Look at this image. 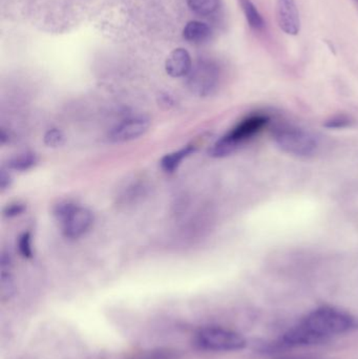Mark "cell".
I'll list each match as a JSON object with an SVG mask.
<instances>
[{
  "label": "cell",
  "instance_id": "obj_1",
  "mask_svg": "<svg viewBox=\"0 0 358 359\" xmlns=\"http://www.w3.org/2000/svg\"><path fill=\"white\" fill-rule=\"evenodd\" d=\"M302 325L311 331L323 343L336 335L346 334L356 327L352 315L333 307H320L310 312L302 321Z\"/></svg>",
  "mask_w": 358,
  "mask_h": 359
},
{
  "label": "cell",
  "instance_id": "obj_4",
  "mask_svg": "<svg viewBox=\"0 0 358 359\" xmlns=\"http://www.w3.org/2000/svg\"><path fill=\"white\" fill-rule=\"evenodd\" d=\"M192 343L196 348L207 352H236L247 346L246 339L240 333L219 326L199 329Z\"/></svg>",
  "mask_w": 358,
  "mask_h": 359
},
{
  "label": "cell",
  "instance_id": "obj_7",
  "mask_svg": "<svg viewBox=\"0 0 358 359\" xmlns=\"http://www.w3.org/2000/svg\"><path fill=\"white\" fill-rule=\"evenodd\" d=\"M150 121L145 117L126 119L109 132V140L111 143H125L136 140L147 132Z\"/></svg>",
  "mask_w": 358,
  "mask_h": 359
},
{
  "label": "cell",
  "instance_id": "obj_13",
  "mask_svg": "<svg viewBox=\"0 0 358 359\" xmlns=\"http://www.w3.org/2000/svg\"><path fill=\"white\" fill-rule=\"evenodd\" d=\"M238 1L248 25L256 31H262L265 29V21L251 0H238Z\"/></svg>",
  "mask_w": 358,
  "mask_h": 359
},
{
  "label": "cell",
  "instance_id": "obj_6",
  "mask_svg": "<svg viewBox=\"0 0 358 359\" xmlns=\"http://www.w3.org/2000/svg\"><path fill=\"white\" fill-rule=\"evenodd\" d=\"M186 77L187 86L192 94L199 97L210 96L220 84V67L210 59H202L192 65Z\"/></svg>",
  "mask_w": 358,
  "mask_h": 359
},
{
  "label": "cell",
  "instance_id": "obj_14",
  "mask_svg": "<svg viewBox=\"0 0 358 359\" xmlns=\"http://www.w3.org/2000/svg\"><path fill=\"white\" fill-rule=\"evenodd\" d=\"M38 163V157L35 152H25L12 157L8 161L7 168L15 172H27Z\"/></svg>",
  "mask_w": 358,
  "mask_h": 359
},
{
  "label": "cell",
  "instance_id": "obj_11",
  "mask_svg": "<svg viewBox=\"0 0 358 359\" xmlns=\"http://www.w3.org/2000/svg\"><path fill=\"white\" fill-rule=\"evenodd\" d=\"M212 33L210 25L201 21H194L187 23L186 27L183 30V37L188 43L198 45L208 40Z\"/></svg>",
  "mask_w": 358,
  "mask_h": 359
},
{
  "label": "cell",
  "instance_id": "obj_2",
  "mask_svg": "<svg viewBox=\"0 0 358 359\" xmlns=\"http://www.w3.org/2000/svg\"><path fill=\"white\" fill-rule=\"evenodd\" d=\"M272 137L282 152L300 158L314 156L320 148V139L314 132L292 123L276 124Z\"/></svg>",
  "mask_w": 358,
  "mask_h": 359
},
{
  "label": "cell",
  "instance_id": "obj_5",
  "mask_svg": "<svg viewBox=\"0 0 358 359\" xmlns=\"http://www.w3.org/2000/svg\"><path fill=\"white\" fill-rule=\"evenodd\" d=\"M56 219L61 225L63 235L67 239H79L89 231L93 223L91 210L74 203H61L54 209Z\"/></svg>",
  "mask_w": 358,
  "mask_h": 359
},
{
  "label": "cell",
  "instance_id": "obj_15",
  "mask_svg": "<svg viewBox=\"0 0 358 359\" xmlns=\"http://www.w3.org/2000/svg\"><path fill=\"white\" fill-rule=\"evenodd\" d=\"M187 5L198 15L214 14L220 8V0H187Z\"/></svg>",
  "mask_w": 358,
  "mask_h": 359
},
{
  "label": "cell",
  "instance_id": "obj_18",
  "mask_svg": "<svg viewBox=\"0 0 358 359\" xmlns=\"http://www.w3.org/2000/svg\"><path fill=\"white\" fill-rule=\"evenodd\" d=\"M25 208L27 207H25V204H10L3 209V216L7 218L17 217V216H21V213L25 212Z\"/></svg>",
  "mask_w": 358,
  "mask_h": 359
},
{
  "label": "cell",
  "instance_id": "obj_8",
  "mask_svg": "<svg viewBox=\"0 0 358 359\" xmlns=\"http://www.w3.org/2000/svg\"><path fill=\"white\" fill-rule=\"evenodd\" d=\"M276 21L284 33L298 35L302 25L295 0H276Z\"/></svg>",
  "mask_w": 358,
  "mask_h": 359
},
{
  "label": "cell",
  "instance_id": "obj_21",
  "mask_svg": "<svg viewBox=\"0 0 358 359\" xmlns=\"http://www.w3.org/2000/svg\"><path fill=\"white\" fill-rule=\"evenodd\" d=\"M353 1L356 3V5H358V0H353Z\"/></svg>",
  "mask_w": 358,
  "mask_h": 359
},
{
  "label": "cell",
  "instance_id": "obj_17",
  "mask_svg": "<svg viewBox=\"0 0 358 359\" xmlns=\"http://www.w3.org/2000/svg\"><path fill=\"white\" fill-rule=\"evenodd\" d=\"M18 250L25 259L33 257V247H32V235L30 232H25L18 240Z\"/></svg>",
  "mask_w": 358,
  "mask_h": 359
},
{
  "label": "cell",
  "instance_id": "obj_12",
  "mask_svg": "<svg viewBox=\"0 0 358 359\" xmlns=\"http://www.w3.org/2000/svg\"><path fill=\"white\" fill-rule=\"evenodd\" d=\"M196 150V146L190 144V146H186L185 148L177 150V152L167 154L166 156L161 159V168H162L165 172H169V174L176 172V170L180 167L183 161L188 158V157L192 156Z\"/></svg>",
  "mask_w": 358,
  "mask_h": 359
},
{
  "label": "cell",
  "instance_id": "obj_16",
  "mask_svg": "<svg viewBox=\"0 0 358 359\" xmlns=\"http://www.w3.org/2000/svg\"><path fill=\"white\" fill-rule=\"evenodd\" d=\"M65 137L61 130L57 128L47 130L45 135V144L49 148H60L65 144Z\"/></svg>",
  "mask_w": 358,
  "mask_h": 359
},
{
  "label": "cell",
  "instance_id": "obj_10",
  "mask_svg": "<svg viewBox=\"0 0 358 359\" xmlns=\"http://www.w3.org/2000/svg\"><path fill=\"white\" fill-rule=\"evenodd\" d=\"M1 273H0V299L5 303L12 299L16 293L15 279L12 273V259L10 255H1Z\"/></svg>",
  "mask_w": 358,
  "mask_h": 359
},
{
  "label": "cell",
  "instance_id": "obj_20",
  "mask_svg": "<svg viewBox=\"0 0 358 359\" xmlns=\"http://www.w3.org/2000/svg\"><path fill=\"white\" fill-rule=\"evenodd\" d=\"M12 176L10 174L9 170H1L0 172V189L5 192L8 188L11 186L12 184Z\"/></svg>",
  "mask_w": 358,
  "mask_h": 359
},
{
  "label": "cell",
  "instance_id": "obj_19",
  "mask_svg": "<svg viewBox=\"0 0 358 359\" xmlns=\"http://www.w3.org/2000/svg\"><path fill=\"white\" fill-rule=\"evenodd\" d=\"M351 124V121L347 117L338 116L334 117L331 120L327 121L326 126L330 128H347Z\"/></svg>",
  "mask_w": 358,
  "mask_h": 359
},
{
  "label": "cell",
  "instance_id": "obj_9",
  "mask_svg": "<svg viewBox=\"0 0 358 359\" xmlns=\"http://www.w3.org/2000/svg\"><path fill=\"white\" fill-rule=\"evenodd\" d=\"M192 61L190 53L184 49H176L169 54L165 62L167 74L174 78L186 77L192 71Z\"/></svg>",
  "mask_w": 358,
  "mask_h": 359
},
{
  "label": "cell",
  "instance_id": "obj_3",
  "mask_svg": "<svg viewBox=\"0 0 358 359\" xmlns=\"http://www.w3.org/2000/svg\"><path fill=\"white\" fill-rule=\"evenodd\" d=\"M270 122L267 115L254 114L246 117L236 125L230 132L221 137L210 148V156L224 158L234 154L243 144L260 134Z\"/></svg>",
  "mask_w": 358,
  "mask_h": 359
}]
</instances>
